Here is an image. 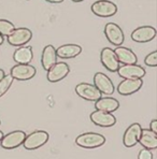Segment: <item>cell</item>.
Segmentation results:
<instances>
[{
    "label": "cell",
    "instance_id": "6da1fadb",
    "mask_svg": "<svg viewBox=\"0 0 157 159\" xmlns=\"http://www.w3.org/2000/svg\"><path fill=\"white\" fill-rule=\"evenodd\" d=\"M76 145L84 148H96L104 145L105 143V138L96 132H85L76 138Z\"/></svg>",
    "mask_w": 157,
    "mask_h": 159
},
{
    "label": "cell",
    "instance_id": "603a6c76",
    "mask_svg": "<svg viewBox=\"0 0 157 159\" xmlns=\"http://www.w3.org/2000/svg\"><path fill=\"white\" fill-rule=\"evenodd\" d=\"M13 81H14V79L11 74H7V75L4 74L3 78L0 80V97H2L4 93L8 92L9 88L12 85Z\"/></svg>",
    "mask_w": 157,
    "mask_h": 159
},
{
    "label": "cell",
    "instance_id": "d4e9b609",
    "mask_svg": "<svg viewBox=\"0 0 157 159\" xmlns=\"http://www.w3.org/2000/svg\"><path fill=\"white\" fill-rule=\"evenodd\" d=\"M144 62L146 66L150 67H156L157 66V51L150 53L149 55L145 57Z\"/></svg>",
    "mask_w": 157,
    "mask_h": 159
},
{
    "label": "cell",
    "instance_id": "52a82bcc",
    "mask_svg": "<svg viewBox=\"0 0 157 159\" xmlns=\"http://www.w3.org/2000/svg\"><path fill=\"white\" fill-rule=\"evenodd\" d=\"M76 93L80 98L87 100V101H96L102 95L95 85L88 83L78 84L76 86Z\"/></svg>",
    "mask_w": 157,
    "mask_h": 159
},
{
    "label": "cell",
    "instance_id": "484cf974",
    "mask_svg": "<svg viewBox=\"0 0 157 159\" xmlns=\"http://www.w3.org/2000/svg\"><path fill=\"white\" fill-rule=\"evenodd\" d=\"M138 158H139V159H152V158H153V154H152L151 149L144 148L139 153Z\"/></svg>",
    "mask_w": 157,
    "mask_h": 159
},
{
    "label": "cell",
    "instance_id": "1f68e13d",
    "mask_svg": "<svg viewBox=\"0 0 157 159\" xmlns=\"http://www.w3.org/2000/svg\"><path fill=\"white\" fill-rule=\"evenodd\" d=\"M71 1H73V2H82V1H84V0H71Z\"/></svg>",
    "mask_w": 157,
    "mask_h": 159
},
{
    "label": "cell",
    "instance_id": "30bf717a",
    "mask_svg": "<svg viewBox=\"0 0 157 159\" xmlns=\"http://www.w3.org/2000/svg\"><path fill=\"white\" fill-rule=\"evenodd\" d=\"M90 120L100 127H112L116 124V118L111 112L96 110L90 114Z\"/></svg>",
    "mask_w": 157,
    "mask_h": 159
},
{
    "label": "cell",
    "instance_id": "e0dca14e",
    "mask_svg": "<svg viewBox=\"0 0 157 159\" xmlns=\"http://www.w3.org/2000/svg\"><path fill=\"white\" fill-rule=\"evenodd\" d=\"M114 53H115L116 57H118V62H121L123 65H133V64H137L138 61L137 56H136V54L130 48L118 45L114 50Z\"/></svg>",
    "mask_w": 157,
    "mask_h": 159
},
{
    "label": "cell",
    "instance_id": "44dd1931",
    "mask_svg": "<svg viewBox=\"0 0 157 159\" xmlns=\"http://www.w3.org/2000/svg\"><path fill=\"white\" fill-rule=\"evenodd\" d=\"M34 58V53H32L31 46L22 45L17 48L13 54V59L17 64H30V61Z\"/></svg>",
    "mask_w": 157,
    "mask_h": 159
},
{
    "label": "cell",
    "instance_id": "ba28073f",
    "mask_svg": "<svg viewBox=\"0 0 157 159\" xmlns=\"http://www.w3.org/2000/svg\"><path fill=\"white\" fill-rule=\"evenodd\" d=\"M36 73V68L34 66H30L29 64H17L11 68L10 71V74L13 76V79L18 80V81H28V80L34 78Z\"/></svg>",
    "mask_w": 157,
    "mask_h": 159
},
{
    "label": "cell",
    "instance_id": "9a60e30c",
    "mask_svg": "<svg viewBox=\"0 0 157 159\" xmlns=\"http://www.w3.org/2000/svg\"><path fill=\"white\" fill-rule=\"evenodd\" d=\"M118 73L123 79H142L145 75V70L138 65H123L119 66Z\"/></svg>",
    "mask_w": 157,
    "mask_h": 159
},
{
    "label": "cell",
    "instance_id": "8fae6325",
    "mask_svg": "<svg viewBox=\"0 0 157 159\" xmlns=\"http://www.w3.org/2000/svg\"><path fill=\"white\" fill-rule=\"evenodd\" d=\"M100 61H101L102 66L110 72L118 71L119 67V62L115 53H114V50L110 48H102L101 53H100Z\"/></svg>",
    "mask_w": 157,
    "mask_h": 159
},
{
    "label": "cell",
    "instance_id": "5bb4252c",
    "mask_svg": "<svg viewBox=\"0 0 157 159\" xmlns=\"http://www.w3.org/2000/svg\"><path fill=\"white\" fill-rule=\"evenodd\" d=\"M142 128L139 123L131 124L129 127L126 129L123 135V143L126 147H132L138 144L140 134H141Z\"/></svg>",
    "mask_w": 157,
    "mask_h": 159
},
{
    "label": "cell",
    "instance_id": "83f0119b",
    "mask_svg": "<svg viewBox=\"0 0 157 159\" xmlns=\"http://www.w3.org/2000/svg\"><path fill=\"white\" fill-rule=\"evenodd\" d=\"M48 2H50V3H62L64 0H46Z\"/></svg>",
    "mask_w": 157,
    "mask_h": 159
},
{
    "label": "cell",
    "instance_id": "9c48e42d",
    "mask_svg": "<svg viewBox=\"0 0 157 159\" xmlns=\"http://www.w3.org/2000/svg\"><path fill=\"white\" fill-rule=\"evenodd\" d=\"M70 68L66 62H57L53 65L50 69L48 70V81L51 83H56V82L62 81L69 74Z\"/></svg>",
    "mask_w": 157,
    "mask_h": 159
},
{
    "label": "cell",
    "instance_id": "2e32d148",
    "mask_svg": "<svg viewBox=\"0 0 157 159\" xmlns=\"http://www.w3.org/2000/svg\"><path fill=\"white\" fill-rule=\"evenodd\" d=\"M156 37V29L152 26H141L131 32V39L135 42L145 43Z\"/></svg>",
    "mask_w": 157,
    "mask_h": 159
},
{
    "label": "cell",
    "instance_id": "4dcf8cb0",
    "mask_svg": "<svg viewBox=\"0 0 157 159\" xmlns=\"http://www.w3.org/2000/svg\"><path fill=\"white\" fill-rule=\"evenodd\" d=\"M2 137H3V132L0 130V141H1V139H2Z\"/></svg>",
    "mask_w": 157,
    "mask_h": 159
},
{
    "label": "cell",
    "instance_id": "4316f807",
    "mask_svg": "<svg viewBox=\"0 0 157 159\" xmlns=\"http://www.w3.org/2000/svg\"><path fill=\"white\" fill-rule=\"evenodd\" d=\"M150 129L152 130L153 132L157 133V119H153L150 124Z\"/></svg>",
    "mask_w": 157,
    "mask_h": 159
},
{
    "label": "cell",
    "instance_id": "8992f818",
    "mask_svg": "<svg viewBox=\"0 0 157 159\" xmlns=\"http://www.w3.org/2000/svg\"><path fill=\"white\" fill-rule=\"evenodd\" d=\"M105 38L111 44L115 46L122 45L125 41V36L122 30V28L115 23H108L104 27Z\"/></svg>",
    "mask_w": 157,
    "mask_h": 159
},
{
    "label": "cell",
    "instance_id": "3957f363",
    "mask_svg": "<svg viewBox=\"0 0 157 159\" xmlns=\"http://www.w3.org/2000/svg\"><path fill=\"white\" fill-rule=\"evenodd\" d=\"M92 12L100 17H110L116 14L118 7L109 0H98L92 4Z\"/></svg>",
    "mask_w": 157,
    "mask_h": 159
},
{
    "label": "cell",
    "instance_id": "d6986e66",
    "mask_svg": "<svg viewBox=\"0 0 157 159\" xmlns=\"http://www.w3.org/2000/svg\"><path fill=\"white\" fill-rule=\"evenodd\" d=\"M144 148L147 149H156L157 148V133L153 132L151 129H142L141 134H140L139 141Z\"/></svg>",
    "mask_w": 157,
    "mask_h": 159
},
{
    "label": "cell",
    "instance_id": "ac0fdd59",
    "mask_svg": "<svg viewBox=\"0 0 157 159\" xmlns=\"http://www.w3.org/2000/svg\"><path fill=\"white\" fill-rule=\"evenodd\" d=\"M57 61V54H56V48L53 45L48 44L43 48L41 56V64L44 70L48 71L55 62Z\"/></svg>",
    "mask_w": 157,
    "mask_h": 159
},
{
    "label": "cell",
    "instance_id": "4fadbf2b",
    "mask_svg": "<svg viewBox=\"0 0 157 159\" xmlns=\"http://www.w3.org/2000/svg\"><path fill=\"white\" fill-rule=\"evenodd\" d=\"M142 79H124L118 86V92L122 96H129L137 93L142 87Z\"/></svg>",
    "mask_w": 157,
    "mask_h": 159
},
{
    "label": "cell",
    "instance_id": "7c38bea8",
    "mask_svg": "<svg viewBox=\"0 0 157 159\" xmlns=\"http://www.w3.org/2000/svg\"><path fill=\"white\" fill-rule=\"evenodd\" d=\"M94 85L98 88L101 93L104 95H112L115 90L113 82L108 75H105L102 72H97L94 75Z\"/></svg>",
    "mask_w": 157,
    "mask_h": 159
},
{
    "label": "cell",
    "instance_id": "277c9868",
    "mask_svg": "<svg viewBox=\"0 0 157 159\" xmlns=\"http://www.w3.org/2000/svg\"><path fill=\"white\" fill-rule=\"evenodd\" d=\"M32 32L28 28H14V30L9 36H7L9 44L12 46H22L31 40Z\"/></svg>",
    "mask_w": 157,
    "mask_h": 159
},
{
    "label": "cell",
    "instance_id": "ffe728a7",
    "mask_svg": "<svg viewBox=\"0 0 157 159\" xmlns=\"http://www.w3.org/2000/svg\"><path fill=\"white\" fill-rule=\"evenodd\" d=\"M82 52V48L78 44H65L62 45L56 50L57 57L62 58V59H68V58H73L80 55Z\"/></svg>",
    "mask_w": 157,
    "mask_h": 159
},
{
    "label": "cell",
    "instance_id": "7a4b0ae2",
    "mask_svg": "<svg viewBox=\"0 0 157 159\" xmlns=\"http://www.w3.org/2000/svg\"><path fill=\"white\" fill-rule=\"evenodd\" d=\"M48 138H50V135L46 131L37 130V131L29 133L28 135L26 134L24 142H23V145L28 151H34V149L43 146L48 141Z\"/></svg>",
    "mask_w": 157,
    "mask_h": 159
},
{
    "label": "cell",
    "instance_id": "f1b7e54d",
    "mask_svg": "<svg viewBox=\"0 0 157 159\" xmlns=\"http://www.w3.org/2000/svg\"><path fill=\"white\" fill-rule=\"evenodd\" d=\"M3 76H4V71L2 69H0V80L3 78Z\"/></svg>",
    "mask_w": 157,
    "mask_h": 159
},
{
    "label": "cell",
    "instance_id": "cb8c5ba5",
    "mask_svg": "<svg viewBox=\"0 0 157 159\" xmlns=\"http://www.w3.org/2000/svg\"><path fill=\"white\" fill-rule=\"evenodd\" d=\"M14 25L7 20H0V34L7 37L14 30Z\"/></svg>",
    "mask_w": 157,
    "mask_h": 159
},
{
    "label": "cell",
    "instance_id": "5b68a950",
    "mask_svg": "<svg viewBox=\"0 0 157 159\" xmlns=\"http://www.w3.org/2000/svg\"><path fill=\"white\" fill-rule=\"evenodd\" d=\"M26 137V133L22 130H15L10 133L3 135L0 141L1 147L4 149H14L20 145H22Z\"/></svg>",
    "mask_w": 157,
    "mask_h": 159
},
{
    "label": "cell",
    "instance_id": "7402d4cb",
    "mask_svg": "<svg viewBox=\"0 0 157 159\" xmlns=\"http://www.w3.org/2000/svg\"><path fill=\"white\" fill-rule=\"evenodd\" d=\"M96 110H101L105 112H114L119 107V102L112 97H100L95 101Z\"/></svg>",
    "mask_w": 157,
    "mask_h": 159
},
{
    "label": "cell",
    "instance_id": "d6a6232c",
    "mask_svg": "<svg viewBox=\"0 0 157 159\" xmlns=\"http://www.w3.org/2000/svg\"><path fill=\"white\" fill-rule=\"evenodd\" d=\"M0 125H1V120H0Z\"/></svg>",
    "mask_w": 157,
    "mask_h": 159
},
{
    "label": "cell",
    "instance_id": "f546056e",
    "mask_svg": "<svg viewBox=\"0 0 157 159\" xmlns=\"http://www.w3.org/2000/svg\"><path fill=\"white\" fill-rule=\"evenodd\" d=\"M3 41H4L3 36H1V34H0V45H1V44L3 43Z\"/></svg>",
    "mask_w": 157,
    "mask_h": 159
}]
</instances>
